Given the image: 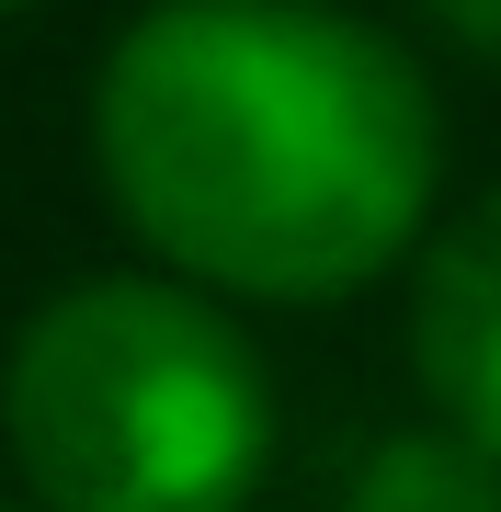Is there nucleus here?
Masks as SVG:
<instances>
[{
	"label": "nucleus",
	"mask_w": 501,
	"mask_h": 512,
	"mask_svg": "<svg viewBox=\"0 0 501 512\" xmlns=\"http://www.w3.org/2000/svg\"><path fill=\"white\" fill-rule=\"evenodd\" d=\"M445 12V35H467L479 57H501V0H433Z\"/></svg>",
	"instance_id": "5"
},
{
	"label": "nucleus",
	"mask_w": 501,
	"mask_h": 512,
	"mask_svg": "<svg viewBox=\"0 0 501 512\" xmlns=\"http://www.w3.org/2000/svg\"><path fill=\"white\" fill-rule=\"evenodd\" d=\"M0 433L35 512H240L274 456V387L217 296L92 274L23 319Z\"/></svg>",
	"instance_id": "2"
},
{
	"label": "nucleus",
	"mask_w": 501,
	"mask_h": 512,
	"mask_svg": "<svg viewBox=\"0 0 501 512\" xmlns=\"http://www.w3.org/2000/svg\"><path fill=\"white\" fill-rule=\"evenodd\" d=\"M410 376L445 410V433H467L501 467V183L422 251V285H410Z\"/></svg>",
	"instance_id": "3"
},
{
	"label": "nucleus",
	"mask_w": 501,
	"mask_h": 512,
	"mask_svg": "<svg viewBox=\"0 0 501 512\" xmlns=\"http://www.w3.org/2000/svg\"><path fill=\"white\" fill-rule=\"evenodd\" d=\"M0 12H23V0H0Z\"/></svg>",
	"instance_id": "6"
},
{
	"label": "nucleus",
	"mask_w": 501,
	"mask_h": 512,
	"mask_svg": "<svg viewBox=\"0 0 501 512\" xmlns=\"http://www.w3.org/2000/svg\"><path fill=\"white\" fill-rule=\"evenodd\" d=\"M103 194L183 285L331 308L433 217L422 69L319 0H160L92 92Z\"/></svg>",
	"instance_id": "1"
},
{
	"label": "nucleus",
	"mask_w": 501,
	"mask_h": 512,
	"mask_svg": "<svg viewBox=\"0 0 501 512\" xmlns=\"http://www.w3.org/2000/svg\"><path fill=\"white\" fill-rule=\"evenodd\" d=\"M0 512H23V501H0Z\"/></svg>",
	"instance_id": "7"
},
{
	"label": "nucleus",
	"mask_w": 501,
	"mask_h": 512,
	"mask_svg": "<svg viewBox=\"0 0 501 512\" xmlns=\"http://www.w3.org/2000/svg\"><path fill=\"white\" fill-rule=\"evenodd\" d=\"M342 512H501V467L467 433H445V421L376 433L342 478Z\"/></svg>",
	"instance_id": "4"
}]
</instances>
